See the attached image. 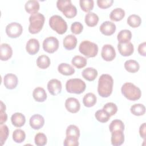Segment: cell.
Here are the masks:
<instances>
[{"mask_svg":"<svg viewBox=\"0 0 146 146\" xmlns=\"http://www.w3.org/2000/svg\"><path fill=\"white\" fill-rule=\"evenodd\" d=\"M113 80L112 77L109 74H102L98 80V92L103 98H107L112 92Z\"/></svg>","mask_w":146,"mask_h":146,"instance_id":"obj_1","label":"cell"},{"mask_svg":"<svg viewBox=\"0 0 146 146\" xmlns=\"http://www.w3.org/2000/svg\"><path fill=\"white\" fill-rule=\"evenodd\" d=\"M121 91L124 97L132 101H136L139 99L141 96L140 89L129 82L125 83L122 86Z\"/></svg>","mask_w":146,"mask_h":146,"instance_id":"obj_2","label":"cell"},{"mask_svg":"<svg viewBox=\"0 0 146 146\" xmlns=\"http://www.w3.org/2000/svg\"><path fill=\"white\" fill-rule=\"evenodd\" d=\"M44 15L39 13L31 15L29 17L30 25L29 26V31L33 34H37L42 29L44 23Z\"/></svg>","mask_w":146,"mask_h":146,"instance_id":"obj_3","label":"cell"},{"mask_svg":"<svg viewBox=\"0 0 146 146\" xmlns=\"http://www.w3.org/2000/svg\"><path fill=\"white\" fill-rule=\"evenodd\" d=\"M56 6L68 18H72L76 15L77 9L70 0H58L56 2Z\"/></svg>","mask_w":146,"mask_h":146,"instance_id":"obj_4","label":"cell"},{"mask_svg":"<svg viewBox=\"0 0 146 146\" xmlns=\"http://www.w3.org/2000/svg\"><path fill=\"white\" fill-rule=\"evenodd\" d=\"M86 85L84 81L79 78L70 79L66 83L67 91L71 94H80L86 90Z\"/></svg>","mask_w":146,"mask_h":146,"instance_id":"obj_5","label":"cell"},{"mask_svg":"<svg viewBox=\"0 0 146 146\" xmlns=\"http://www.w3.org/2000/svg\"><path fill=\"white\" fill-rule=\"evenodd\" d=\"M50 27L59 34H64L67 30V24L63 18L58 15H54L49 19Z\"/></svg>","mask_w":146,"mask_h":146,"instance_id":"obj_6","label":"cell"},{"mask_svg":"<svg viewBox=\"0 0 146 146\" xmlns=\"http://www.w3.org/2000/svg\"><path fill=\"white\" fill-rule=\"evenodd\" d=\"M79 50L81 54L87 58H92L98 54V46L96 43L86 40L80 43Z\"/></svg>","mask_w":146,"mask_h":146,"instance_id":"obj_7","label":"cell"},{"mask_svg":"<svg viewBox=\"0 0 146 146\" xmlns=\"http://www.w3.org/2000/svg\"><path fill=\"white\" fill-rule=\"evenodd\" d=\"M23 27L21 24L17 22H11L6 27V33L9 37L16 38L22 33Z\"/></svg>","mask_w":146,"mask_h":146,"instance_id":"obj_8","label":"cell"},{"mask_svg":"<svg viewBox=\"0 0 146 146\" xmlns=\"http://www.w3.org/2000/svg\"><path fill=\"white\" fill-rule=\"evenodd\" d=\"M59 47V41L54 36L47 37L43 42V48L48 53H54Z\"/></svg>","mask_w":146,"mask_h":146,"instance_id":"obj_9","label":"cell"},{"mask_svg":"<svg viewBox=\"0 0 146 146\" xmlns=\"http://www.w3.org/2000/svg\"><path fill=\"white\" fill-rule=\"evenodd\" d=\"M101 55L106 61H112L116 56V52L114 47L111 44H104L102 49Z\"/></svg>","mask_w":146,"mask_h":146,"instance_id":"obj_10","label":"cell"},{"mask_svg":"<svg viewBox=\"0 0 146 146\" xmlns=\"http://www.w3.org/2000/svg\"><path fill=\"white\" fill-rule=\"evenodd\" d=\"M66 110L71 113L78 112L80 108V104L78 100L75 98H68L65 102Z\"/></svg>","mask_w":146,"mask_h":146,"instance_id":"obj_11","label":"cell"},{"mask_svg":"<svg viewBox=\"0 0 146 146\" xmlns=\"http://www.w3.org/2000/svg\"><path fill=\"white\" fill-rule=\"evenodd\" d=\"M117 48L119 53L123 56H130L134 51L133 45L130 42L127 43H119Z\"/></svg>","mask_w":146,"mask_h":146,"instance_id":"obj_12","label":"cell"},{"mask_svg":"<svg viewBox=\"0 0 146 146\" xmlns=\"http://www.w3.org/2000/svg\"><path fill=\"white\" fill-rule=\"evenodd\" d=\"M47 89L52 95H57L61 92L62 83L59 80L52 79L48 81L47 83Z\"/></svg>","mask_w":146,"mask_h":146,"instance_id":"obj_13","label":"cell"},{"mask_svg":"<svg viewBox=\"0 0 146 146\" xmlns=\"http://www.w3.org/2000/svg\"><path fill=\"white\" fill-rule=\"evenodd\" d=\"M17 76L13 74H7L3 78V83L6 88L9 90L14 89L18 84Z\"/></svg>","mask_w":146,"mask_h":146,"instance_id":"obj_14","label":"cell"},{"mask_svg":"<svg viewBox=\"0 0 146 146\" xmlns=\"http://www.w3.org/2000/svg\"><path fill=\"white\" fill-rule=\"evenodd\" d=\"M99 29L103 34L106 36H110L115 32L116 25L112 22L105 21L100 25Z\"/></svg>","mask_w":146,"mask_h":146,"instance_id":"obj_15","label":"cell"},{"mask_svg":"<svg viewBox=\"0 0 146 146\" xmlns=\"http://www.w3.org/2000/svg\"><path fill=\"white\" fill-rule=\"evenodd\" d=\"M44 124L43 117L39 114L33 115L30 119V125L34 129H39Z\"/></svg>","mask_w":146,"mask_h":146,"instance_id":"obj_16","label":"cell"},{"mask_svg":"<svg viewBox=\"0 0 146 146\" xmlns=\"http://www.w3.org/2000/svg\"><path fill=\"white\" fill-rule=\"evenodd\" d=\"M13 55L11 46L7 43H2L0 46V58L2 61L9 60Z\"/></svg>","mask_w":146,"mask_h":146,"instance_id":"obj_17","label":"cell"},{"mask_svg":"<svg viewBox=\"0 0 146 146\" xmlns=\"http://www.w3.org/2000/svg\"><path fill=\"white\" fill-rule=\"evenodd\" d=\"M26 50L30 55L36 54L39 50V41L35 38L30 39L26 43Z\"/></svg>","mask_w":146,"mask_h":146,"instance_id":"obj_18","label":"cell"},{"mask_svg":"<svg viewBox=\"0 0 146 146\" xmlns=\"http://www.w3.org/2000/svg\"><path fill=\"white\" fill-rule=\"evenodd\" d=\"M124 141L123 131H116L111 132V144L114 146H119Z\"/></svg>","mask_w":146,"mask_h":146,"instance_id":"obj_19","label":"cell"},{"mask_svg":"<svg viewBox=\"0 0 146 146\" xmlns=\"http://www.w3.org/2000/svg\"><path fill=\"white\" fill-rule=\"evenodd\" d=\"M64 47L68 50L74 49L77 44V39L75 36L72 34L68 35L65 36L63 42Z\"/></svg>","mask_w":146,"mask_h":146,"instance_id":"obj_20","label":"cell"},{"mask_svg":"<svg viewBox=\"0 0 146 146\" xmlns=\"http://www.w3.org/2000/svg\"><path fill=\"white\" fill-rule=\"evenodd\" d=\"M39 7L40 6L38 1L35 0H29L26 2L25 5V8L26 12L31 15L38 13Z\"/></svg>","mask_w":146,"mask_h":146,"instance_id":"obj_21","label":"cell"},{"mask_svg":"<svg viewBox=\"0 0 146 146\" xmlns=\"http://www.w3.org/2000/svg\"><path fill=\"white\" fill-rule=\"evenodd\" d=\"M11 121L14 126L16 127H21L25 124L26 122V118L22 113L16 112L12 115L11 117Z\"/></svg>","mask_w":146,"mask_h":146,"instance_id":"obj_22","label":"cell"},{"mask_svg":"<svg viewBox=\"0 0 146 146\" xmlns=\"http://www.w3.org/2000/svg\"><path fill=\"white\" fill-rule=\"evenodd\" d=\"M34 99L38 102H43L47 99V93L42 87H38L35 88L33 92Z\"/></svg>","mask_w":146,"mask_h":146,"instance_id":"obj_23","label":"cell"},{"mask_svg":"<svg viewBox=\"0 0 146 146\" xmlns=\"http://www.w3.org/2000/svg\"><path fill=\"white\" fill-rule=\"evenodd\" d=\"M58 71L62 75L66 76L71 75L74 74L75 69L69 64L66 63H62L59 64L58 67Z\"/></svg>","mask_w":146,"mask_h":146,"instance_id":"obj_24","label":"cell"},{"mask_svg":"<svg viewBox=\"0 0 146 146\" xmlns=\"http://www.w3.org/2000/svg\"><path fill=\"white\" fill-rule=\"evenodd\" d=\"M98 71L92 67H88L85 68L82 72V76L88 81L94 80L98 76Z\"/></svg>","mask_w":146,"mask_h":146,"instance_id":"obj_25","label":"cell"},{"mask_svg":"<svg viewBox=\"0 0 146 146\" xmlns=\"http://www.w3.org/2000/svg\"><path fill=\"white\" fill-rule=\"evenodd\" d=\"M132 38V33L129 30H122L117 34V39L119 43H127Z\"/></svg>","mask_w":146,"mask_h":146,"instance_id":"obj_26","label":"cell"},{"mask_svg":"<svg viewBox=\"0 0 146 146\" xmlns=\"http://www.w3.org/2000/svg\"><path fill=\"white\" fill-rule=\"evenodd\" d=\"M98 21L99 17L94 13L89 12L85 16V23L88 26L94 27L98 24Z\"/></svg>","mask_w":146,"mask_h":146,"instance_id":"obj_27","label":"cell"},{"mask_svg":"<svg viewBox=\"0 0 146 146\" xmlns=\"http://www.w3.org/2000/svg\"><path fill=\"white\" fill-rule=\"evenodd\" d=\"M124 68L129 72L135 73L139 71L140 66L139 63L135 60H128L124 63Z\"/></svg>","mask_w":146,"mask_h":146,"instance_id":"obj_28","label":"cell"},{"mask_svg":"<svg viewBox=\"0 0 146 146\" xmlns=\"http://www.w3.org/2000/svg\"><path fill=\"white\" fill-rule=\"evenodd\" d=\"M125 16V11L121 8H116L113 9L110 14V19L113 21H120Z\"/></svg>","mask_w":146,"mask_h":146,"instance_id":"obj_29","label":"cell"},{"mask_svg":"<svg viewBox=\"0 0 146 146\" xmlns=\"http://www.w3.org/2000/svg\"><path fill=\"white\" fill-rule=\"evenodd\" d=\"M96 96L91 92L86 94L83 99V103L84 106L87 107H91L96 103Z\"/></svg>","mask_w":146,"mask_h":146,"instance_id":"obj_30","label":"cell"},{"mask_svg":"<svg viewBox=\"0 0 146 146\" xmlns=\"http://www.w3.org/2000/svg\"><path fill=\"white\" fill-rule=\"evenodd\" d=\"M51 63L49 57L45 55H42L38 56L36 59V65L41 69H46L48 68Z\"/></svg>","mask_w":146,"mask_h":146,"instance_id":"obj_31","label":"cell"},{"mask_svg":"<svg viewBox=\"0 0 146 146\" xmlns=\"http://www.w3.org/2000/svg\"><path fill=\"white\" fill-rule=\"evenodd\" d=\"M87 59L86 58L80 56V55L75 56L71 60L72 64L75 67H76L79 69L85 67L87 64Z\"/></svg>","mask_w":146,"mask_h":146,"instance_id":"obj_32","label":"cell"},{"mask_svg":"<svg viewBox=\"0 0 146 146\" xmlns=\"http://www.w3.org/2000/svg\"><path fill=\"white\" fill-rule=\"evenodd\" d=\"M109 129L111 132L116 131H123L124 130V124L123 122L119 119H115L111 121L110 124Z\"/></svg>","mask_w":146,"mask_h":146,"instance_id":"obj_33","label":"cell"},{"mask_svg":"<svg viewBox=\"0 0 146 146\" xmlns=\"http://www.w3.org/2000/svg\"><path fill=\"white\" fill-rule=\"evenodd\" d=\"M130 111L135 116H141L145 113V107L142 104H135L131 107Z\"/></svg>","mask_w":146,"mask_h":146,"instance_id":"obj_34","label":"cell"},{"mask_svg":"<svg viewBox=\"0 0 146 146\" xmlns=\"http://www.w3.org/2000/svg\"><path fill=\"white\" fill-rule=\"evenodd\" d=\"M95 116L98 121L100 123H106L107 122L111 116L103 109L98 110L95 114Z\"/></svg>","mask_w":146,"mask_h":146,"instance_id":"obj_35","label":"cell"},{"mask_svg":"<svg viewBox=\"0 0 146 146\" xmlns=\"http://www.w3.org/2000/svg\"><path fill=\"white\" fill-rule=\"evenodd\" d=\"M127 23L132 27L136 28L139 27L141 23V18L136 14H132L127 18Z\"/></svg>","mask_w":146,"mask_h":146,"instance_id":"obj_36","label":"cell"},{"mask_svg":"<svg viewBox=\"0 0 146 146\" xmlns=\"http://www.w3.org/2000/svg\"><path fill=\"white\" fill-rule=\"evenodd\" d=\"M26 138L25 132L21 129H17L13 133V139L17 143H22Z\"/></svg>","mask_w":146,"mask_h":146,"instance_id":"obj_37","label":"cell"},{"mask_svg":"<svg viewBox=\"0 0 146 146\" xmlns=\"http://www.w3.org/2000/svg\"><path fill=\"white\" fill-rule=\"evenodd\" d=\"M80 6L84 12L89 13L94 8V1L92 0H80L79 1Z\"/></svg>","mask_w":146,"mask_h":146,"instance_id":"obj_38","label":"cell"},{"mask_svg":"<svg viewBox=\"0 0 146 146\" xmlns=\"http://www.w3.org/2000/svg\"><path fill=\"white\" fill-rule=\"evenodd\" d=\"M66 136H74L78 138L80 136V131L78 127L75 125H70L66 129Z\"/></svg>","mask_w":146,"mask_h":146,"instance_id":"obj_39","label":"cell"},{"mask_svg":"<svg viewBox=\"0 0 146 146\" xmlns=\"http://www.w3.org/2000/svg\"><path fill=\"white\" fill-rule=\"evenodd\" d=\"M9 131L7 126L5 124H1L0 126V141L2 145H3L9 135Z\"/></svg>","mask_w":146,"mask_h":146,"instance_id":"obj_40","label":"cell"},{"mask_svg":"<svg viewBox=\"0 0 146 146\" xmlns=\"http://www.w3.org/2000/svg\"><path fill=\"white\" fill-rule=\"evenodd\" d=\"M47 137L43 133H38L35 136V144L38 146H43L47 143Z\"/></svg>","mask_w":146,"mask_h":146,"instance_id":"obj_41","label":"cell"},{"mask_svg":"<svg viewBox=\"0 0 146 146\" xmlns=\"http://www.w3.org/2000/svg\"><path fill=\"white\" fill-rule=\"evenodd\" d=\"M105 111H106L110 116L114 115L117 111V107L116 105L112 102L106 103L103 108Z\"/></svg>","mask_w":146,"mask_h":146,"instance_id":"obj_42","label":"cell"},{"mask_svg":"<svg viewBox=\"0 0 146 146\" xmlns=\"http://www.w3.org/2000/svg\"><path fill=\"white\" fill-rule=\"evenodd\" d=\"M79 138L74 136H66L64 140L63 145L64 146H78Z\"/></svg>","mask_w":146,"mask_h":146,"instance_id":"obj_43","label":"cell"},{"mask_svg":"<svg viewBox=\"0 0 146 146\" xmlns=\"http://www.w3.org/2000/svg\"><path fill=\"white\" fill-rule=\"evenodd\" d=\"M83 29V25L79 22H75L71 26V31L74 34H80Z\"/></svg>","mask_w":146,"mask_h":146,"instance_id":"obj_44","label":"cell"},{"mask_svg":"<svg viewBox=\"0 0 146 146\" xmlns=\"http://www.w3.org/2000/svg\"><path fill=\"white\" fill-rule=\"evenodd\" d=\"M6 110V106L5 104L1 101V119H0V124H3L6 121L7 119V115L5 112Z\"/></svg>","mask_w":146,"mask_h":146,"instance_id":"obj_45","label":"cell"},{"mask_svg":"<svg viewBox=\"0 0 146 146\" xmlns=\"http://www.w3.org/2000/svg\"><path fill=\"white\" fill-rule=\"evenodd\" d=\"M113 3V0H98V6L101 9H107L112 6Z\"/></svg>","mask_w":146,"mask_h":146,"instance_id":"obj_46","label":"cell"},{"mask_svg":"<svg viewBox=\"0 0 146 146\" xmlns=\"http://www.w3.org/2000/svg\"><path fill=\"white\" fill-rule=\"evenodd\" d=\"M145 47H146V43L145 42L140 43L138 47L137 50H138L139 53L143 56H145V55H146Z\"/></svg>","mask_w":146,"mask_h":146,"instance_id":"obj_47","label":"cell"},{"mask_svg":"<svg viewBox=\"0 0 146 146\" xmlns=\"http://www.w3.org/2000/svg\"><path fill=\"white\" fill-rule=\"evenodd\" d=\"M145 128H146V126H145V123H143L139 128V133L140 135L141 136V138H143L144 140L145 139Z\"/></svg>","mask_w":146,"mask_h":146,"instance_id":"obj_48","label":"cell"}]
</instances>
